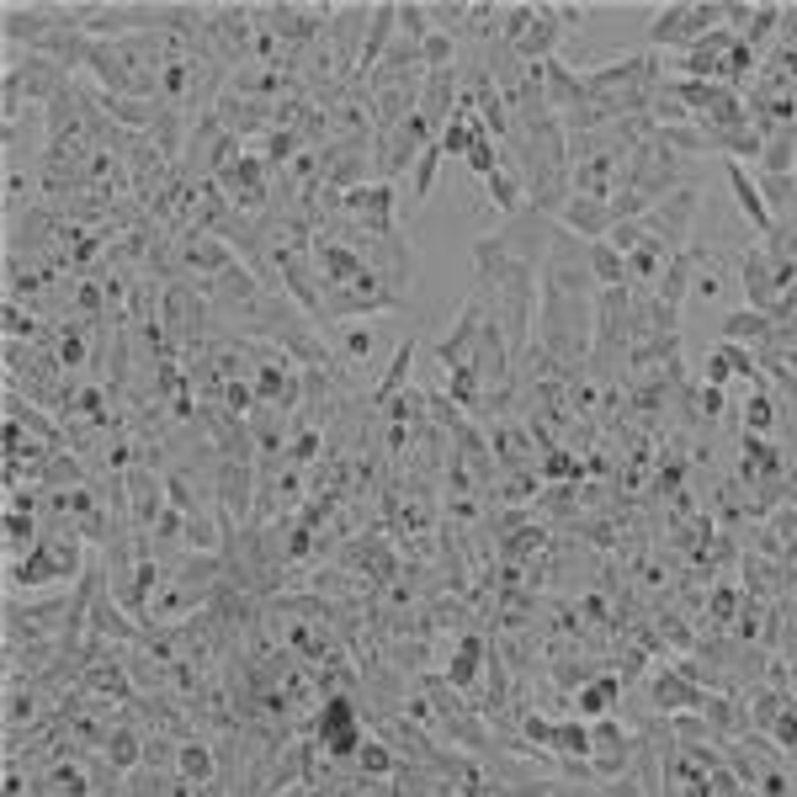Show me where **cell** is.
I'll use <instances>...</instances> for the list:
<instances>
[{
	"instance_id": "21",
	"label": "cell",
	"mask_w": 797,
	"mask_h": 797,
	"mask_svg": "<svg viewBox=\"0 0 797 797\" xmlns=\"http://www.w3.org/2000/svg\"><path fill=\"white\" fill-rule=\"evenodd\" d=\"M771 28H782V6H761V11H755V22H750V32H744L739 43H750V48L761 54V48L771 43Z\"/></svg>"
},
{
	"instance_id": "4",
	"label": "cell",
	"mask_w": 797,
	"mask_h": 797,
	"mask_svg": "<svg viewBox=\"0 0 797 797\" xmlns=\"http://www.w3.org/2000/svg\"><path fill=\"white\" fill-rule=\"evenodd\" d=\"M558 214H564V223H569V234H580L585 245L607 240V234L616 229L612 203H601V197H580V192H575V197H569V203L558 208Z\"/></svg>"
},
{
	"instance_id": "17",
	"label": "cell",
	"mask_w": 797,
	"mask_h": 797,
	"mask_svg": "<svg viewBox=\"0 0 797 797\" xmlns=\"http://www.w3.org/2000/svg\"><path fill=\"white\" fill-rule=\"evenodd\" d=\"M755 186H761L766 208H793V203H797V176H771V171H755Z\"/></svg>"
},
{
	"instance_id": "10",
	"label": "cell",
	"mask_w": 797,
	"mask_h": 797,
	"mask_svg": "<svg viewBox=\"0 0 797 797\" xmlns=\"http://www.w3.org/2000/svg\"><path fill=\"white\" fill-rule=\"evenodd\" d=\"M776 314H755V308H739V314H729L723 319V340H755L761 351H766L771 340H776Z\"/></svg>"
},
{
	"instance_id": "23",
	"label": "cell",
	"mask_w": 797,
	"mask_h": 797,
	"mask_svg": "<svg viewBox=\"0 0 797 797\" xmlns=\"http://www.w3.org/2000/svg\"><path fill=\"white\" fill-rule=\"evenodd\" d=\"M447 154H441V144H430L421 160H415V203H426L430 197V186H436V165H441Z\"/></svg>"
},
{
	"instance_id": "29",
	"label": "cell",
	"mask_w": 797,
	"mask_h": 797,
	"mask_svg": "<svg viewBox=\"0 0 797 797\" xmlns=\"http://www.w3.org/2000/svg\"><path fill=\"white\" fill-rule=\"evenodd\" d=\"M739 607V590H718V601H712V612H718V622H729Z\"/></svg>"
},
{
	"instance_id": "6",
	"label": "cell",
	"mask_w": 797,
	"mask_h": 797,
	"mask_svg": "<svg viewBox=\"0 0 797 797\" xmlns=\"http://www.w3.org/2000/svg\"><path fill=\"white\" fill-rule=\"evenodd\" d=\"M319 739L330 744V755H357L362 750V729H357V712L346 697H330L319 712Z\"/></svg>"
},
{
	"instance_id": "1",
	"label": "cell",
	"mask_w": 797,
	"mask_h": 797,
	"mask_svg": "<svg viewBox=\"0 0 797 797\" xmlns=\"http://www.w3.org/2000/svg\"><path fill=\"white\" fill-rule=\"evenodd\" d=\"M718 22H723V6H665L648 22V43L654 48H691L707 32H718Z\"/></svg>"
},
{
	"instance_id": "16",
	"label": "cell",
	"mask_w": 797,
	"mask_h": 797,
	"mask_svg": "<svg viewBox=\"0 0 797 797\" xmlns=\"http://www.w3.org/2000/svg\"><path fill=\"white\" fill-rule=\"evenodd\" d=\"M479 659H484V638H473V633H468V638H462V648L458 654H452V686H473V675H479Z\"/></svg>"
},
{
	"instance_id": "7",
	"label": "cell",
	"mask_w": 797,
	"mask_h": 797,
	"mask_svg": "<svg viewBox=\"0 0 797 797\" xmlns=\"http://www.w3.org/2000/svg\"><path fill=\"white\" fill-rule=\"evenodd\" d=\"M723 176H729V186H734V203H739V214L750 218V223H755L761 234H771V229H776V218H771L766 197H761V186L750 182V171H744L739 160H729V165H723Z\"/></svg>"
},
{
	"instance_id": "24",
	"label": "cell",
	"mask_w": 797,
	"mask_h": 797,
	"mask_svg": "<svg viewBox=\"0 0 797 797\" xmlns=\"http://www.w3.org/2000/svg\"><path fill=\"white\" fill-rule=\"evenodd\" d=\"M452 48H458V37H447V32H430L426 43H421V64H430V69H452Z\"/></svg>"
},
{
	"instance_id": "12",
	"label": "cell",
	"mask_w": 797,
	"mask_h": 797,
	"mask_svg": "<svg viewBox=\"0 0 797 797\" xmlns=\"http://www.w3.org/2000/svg\"><path fill=\"white\" fill-rule=\"evenodd\" d=\"M654 702L659 707H670V712H680V707H702L707 702V691H697V680H686L680 670H665L659 680H654Z\"/></svg>"
},
{
	"instance_id": "5",
	"label": "cell",
	"mask_w": 797,
	"mask_h": 797,
	"mask_svg": "<svg viewBox=\"0 0 797 797\" xmlns=\"http://www.w3.org/2000/svg\"><path fill=\"white\" fill-rule=\"evenodd\" d=\"M558 43H564V22H558V11H553V6H537L532 28H526L511 48L522 54V64H548L553 54H558Z\"/></svg>"
},
{
	"instance_id": "8",
	"label": "cell",
	"mask_w": 797,
	"mask_h": 797,
	"mask_svg": "<svg viewBox=\"0 0 797 797\" xmlns=\"http://www.w3.org/2000/svg\"><path fill=\"white\" fill-rule=\"evenodd\" d=\"M755 171H771V176H797V123L771 128L761 139V165Z\"/></svg>"
},
{
	"instance_id": "28",
	"label": "cell",
	"mask_w": 797,
	"mask_h": 797,
	"mask_svg": "<svg viewBox=\"0 0 797 797\" xmlns=\"http://www.w3.org/2000/svg\"><path fill=\"white\" fill-rule=\"evenodd\" d=\"M734 362H729V351H723V346H718V351H712V357H707V389H723V383H729V378H734Z\"/></svg>"
},
{
	"instance_id": "18",
	"label": "cell",
	"mask_w": 797,
	"mask_h": 797,
	"mask_svg": "<svg viewBox=\"0 0 797 797\" xmlns=\"http://www.w3.org/2000/svg\"><path fill=\"white\" fill-rule=\"evenodd\" d=\"M462 160H468V171H473V176H484V182H490L494 171H500V154H494V139L484 133V128L473 133V144H468V154H462Z\"/></svg>"
},
{
	"instance_id": "13",
	"label": "cell",
	"mask_w": 797,
	"mask_h": 797,
	"mask_svg": "<svg viewBox=\"0 0 797 797\" xmlns=\"http://www.w3.org/2000/svg\"><path fill=\"white\" fill-rule=\"evenodd\" d=\"M410 362H415V340H404V346H398L394 368L383 372V383L372 389V404H378V410H389V404H394V394L404 389V378H410Z\"/></svg>"
},
{
	"instance_id": "15",
	"label": "cell",
	"mask_w": 797,
	"mask_h": 797,
	"mask_svg": "<svg viewBox=\"0 0 797 797\" xmlns=\"http://www.w3.org/2000/svg\"><path fill=\"white\" fill-rule=\"evenodd\" d=\"M616 691H622V680H612V675H601V680H590L580 691V718H601V712H612Z\"/></svg>"
},
{
	"instance_id": "3",
	"label": "cell",
	"mask_w": 797,
	"mask_h": 797,
	"mask_svg": "<svg viewBox=\"0 0 797 797\" xmlns=\"http://www.w3.org/2000/svg\"><path fill=\"white\" fill-rule=\"evenodd\" d=\"M340 214H351L362 223V234H389L394 240V186L378 182V186H357V192H346V208Z\"/></svg>"
},
{
	"instance_id": "31",
	"label": "cell",
	"mask_w": 797,
	"mask_h": 797,
	"mask_svg": "<svg viewBox=\"0 0 797 797\" xmlns=\"http://www.w3.org/2000/svg\"><path fill=\"white\" fill-rule=\"evenodd\" d=\"M553 11H558V22H564V28H580V22H585L580 6H553Z\"/></svg>"
},
{
	"instance_id": "9",
	"label": "cell",
	"mask_w": 797,
	"mask_h": 797,
	"mask_svg": "<svg viewBox=\"0 0 797 797\" xmlns=\"http://www.w3.org/2000/svg\"><path fill=\"white\" fill-rule=\"evenodd\" d=\"M394 22H398V6H378L368 22V43H362V59H357V69L362 75H372L378 64L389 59V37H394Z\"/></svg>"
},
{
	"instance_id": "19",
	"label": "cell",
	"mask_w": 797,
	"mask_h": 797,
	"mask_svg": "<svg viewBox=\"0 0 797 797\" xmlns=\"http://www.w3.org/2000/svg\"><path fill=\"white\" fill-rule=\"evenodd\" d=\"M744 426H750V436H766V430L776 426V404H771L766 389L750 394V404H744Z\"/></svg>"
},
{
	"instance_id": "25",
	"label": "cell",
	"mask_w": 797,
	"mask_h": 797,
	"mask_svg": "<svg viewBox=\"0 0 797 797\" xmlns=\"http://www.w3.org/2000/svg\"><path fill=\"white\" fill-rule=\"evenodd\" d=\"M182 771L192 782H208L214 776V755H208V744H182Z\"/></svg>"
},
{
	"instance_id": "20",
	"label": "cell",
	"mask_w": 797,
	"mask_h": 797,
	"mask_svg": "<svg viewBox=\"0 0 797 797\" xmlns=\"http://www.w3.org/2000/svg\"><path fill=\"white\" fill-rule=\"evenodd\" d=\"M447 394L458 398L462 410H479V372H473V362H468V368H452V378H447Z\"/></svg>"
},
{
	"instance_id": "11",
	"label": "cell",
	"mask_w": 797,
	"mask_h": 797,
	"mask_svg": "<svg viewBox=\"0 0 797 797\" xmlns=\"http://www.w3.org/2000/svg\"><path fill=\"white\" fill-rule=\"evenodd\" d=\"M585 261H590V276H596L601 287H622V282H627V255H622V250H612L607 240L585 245Z\"/></svg>"
},
{
	"instance_id": "22",
	"label": "cell",
	"mask_w": 797,
	"mask_h": 797,
	"mask_svg": "<svg viewBox=\"0 0 797 797\" xmlns=\"http://www.w3.org/2000/svg\"><path fill=\"white\" fill-rule=\"evenodd\" d=\"M398 37H404V43H426L430 37V11L426 6H398Z\"/></svg>"
},
{
	"instance_id": "14",
	"label": "cell",
	"mask_w": 797,
	"mask_h": 797,
	"mask_svg": "<svg viewBox=\"0 0 797 797\" xmlns=\"http://www.w3.org/2000/svg\"><path fill=\"white\" fill-rule=\"evenodd\" d=\"M490 203L494 208H500V214H516V208H522V197H526V182L522 176H516V171H494L490 182Z\"/></svg>"
},
{
	"instance_id": "2",
	"label": "cell",
	"mask_w": 797,
	"mask_h": 797,
	"mask_svg": "<svg viewBox=\"0 0 797 797\" xmlns=\"http://www.w3.org/2000/svg\"><path fill=\"white\" fill-rule=\"evenodd\" d=\"M739 282H744V298H750V308L755 314H776L782 308V276H776V266H771L766 245L744 250V261H739Z\"/></svg>"
},
{
	"instance_id": "26",
	"label": "cell",
	"mask_w": 797,
	"mask_h": 797,
	"mask_svg": "<svg viewBox=\"0 0 797 797\" xmlns=\"http://www.w3.org/2000/svg\"><path fill=\"white\" fill-rule=\"evenodd\" d=\"M372 340H378V330H368V325H346V336H340V346H346V357H368Z\"/></svg>"
},
{
	"instance_id": "30",
	"label": "cell",
	"mask_w": 797,
	"mask_h": 797,
	"mask_svg": "<svg viewBox=\"0 0 797 797\" xmlns=\"http://www.w3.org/2000/svg\"><path fill=\"white\" fill-rule=\"evenodd\" d=\"M112 761H118V766L133 761V734H112Z\"/></svg>"
},
{
	"instance_id": "27",
	"label": "cell",
	"mask_w": 797,
	"mask_h": 797,
	"mask_svg": "<svg viewBox=\"0 0 797 797\" xmlns=\"http://www.w3.org/2000/svg\"><path fill=\"white\" fill-rule=\"evenodd\" d=\"M357 766L368 771V776H383V771H394V761H389L383 744H362V750H357Z\"/></svg>"
}]
</instances>
